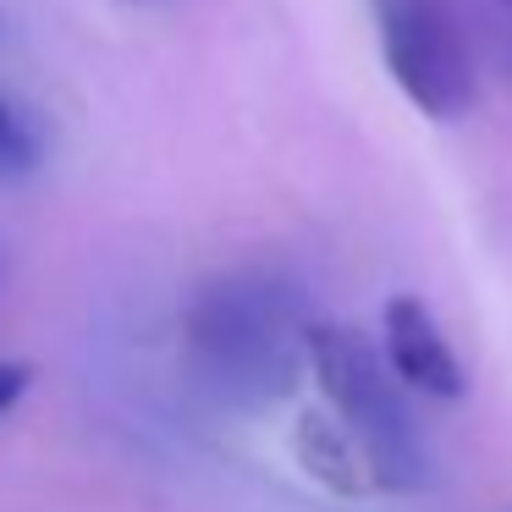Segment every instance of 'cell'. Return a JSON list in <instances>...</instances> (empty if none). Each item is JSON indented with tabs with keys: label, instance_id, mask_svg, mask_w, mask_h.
<instances>
[{
	"label": "cell",
	"instance_id": "obj_1",
	"mask_svg": "<svg viewBox=\"0 0 512 512\" xmlns=\"http://www.w3.org/2000/svg\"><path fill=\"white\" fill-rule=\"evenodd\" d=\"M309 309L270 270H226L182 309V364L226 408H270L309 369Z\"/></svg>",
	"mask_w": 512,
	"mask_h": 512
},
{
	"label": "cell",
	"instance_id": "obj_2",
	"mask_svg": "<svg viewBox=\"0 0 512 512\" xmlns=\"http://www.w3.org/2000/svg\"><path fill=\"white\" fill-rule=\"evenodd\" d=\"M309 375L320 380L325 402H331V419L369 457V474H375L380 496H408V490H419L430 479L413 413L402 402V386L364 331L314 320L309 325Z\"/></svg>",
	"mask_w": 512,
	"mask_h": 512
},
{
	"label": "cell",
	"instance_id": "obj_3",
	"mask_svg": "<svg viewBox=\"0 0 512 512\" xmlns=\"http://www.w3.org/2000/svg\"><path fill=\"white\" fill-rule=\"evenodd\" d=\"M380 50L397 89L435 122H457L474 105V61L446 0H375Z\"/></svg>",
	"mask_w": 512,
	"mask_h": 512
},
{
	"label": "cell",
	"instance_id": "obj_4",
	"mask_svg": "<svg viewBox=\"0 0 512 512\" xmlns=\"http://www.w3.org/2000/svg\"><path fill=\"white\" fill-rule=\"evenodd\" d=\"M380 358H386V369L397 375V386L419 391V397L457 402L468 391L452 342L441 336L435 314L424 309V298H413V292H397V298L386 303V314H380Z\"/></svg>",
	"mask_w": 512,
	"mask_h": 512
},
{
	"label": "cell",
	"instance_id": "obj_5",
	"mask_svg": "<svg viewBox=\"0 0 512 512\" xmlns=\"http://www.w3.org/2000/svg\"><path fill=\"white\" fill-rule=\"evenodd\" d=\"M292 452L309 468V479H320L336 496H380L375 474H369V457L358 452V441L331 413H303L298 430H292Z\"/></svg>",
	"mask_w": 512,
	"mask_h": 512
},
{
	"label": "cell",
	"instance_id": "obj_6",
	"mask_svg": "<svg viewBox=\"0 0 512 512\" xmlns=\"http://www.w3.org/2000/svg\"><path fill=\"white\" fill-rule=\"evenodd\" d=\"M45 166V133L17 100L0 94V182H28Z\"/></svg>",
	"mask_w": 512,
	"mask_h": 512
},
{
	"label": "cell",
	"instance_id": "obj_7",
	"mask_svg": "<svg viewBox=\"0 0 512 512\" xmlns=\"http://www.w3.org/2000/svg\"><path fill=\"white\" fill-rule=\"evenodd\" d=\"M28 386H34V364H0V419L17 408V402L28 397Z\"/></svg>",
	"mask_w": 512,
	"mask_h": 512
},
{
	"label": "cell",
	"instance_id": "obj_8",
	"mask_svg": "<svg viewBox=\"0 0 512 512\" xmlns=\"http://www.w3.org/2000/svg\"><path fill=\"white\" fill-rule=\"evenodd\" d=\"M501 12H507V23H512V0H501Z\"/></svg>",
	"mask_w": 512,
	"mask_h": 512
}]
</instances>
